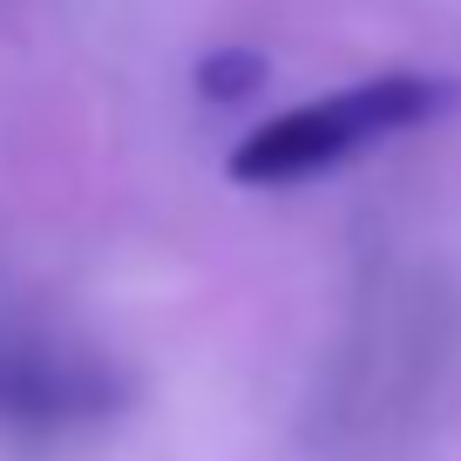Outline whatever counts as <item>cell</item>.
Wrapping results in <instances>:
<instances>
[{
    "label": "cell",
    "instance_id": "obj_1",
    "mask_svg": "<svg viewBox=\"0 0 461 461\" xmlns=\"http://www.w3.org/2000/svg\"><path fill=\"white\" fill-rule=\"evenodd\" d=\"M461 353V305L441 272L420 258H380L360 272L312 393V447L326 461H387L420 434Z\"/></svg>",
    "mask_w": 461,
    "mask_h": 461
},
{
    "label": "cell",
    "instance_id": "obj_2",
    "mask_svg": "<svg viewBox=\"0 0 461 461\" xmlns=\"http://www.w3.org/2000/svg\"><path fill=\"white\" fill-rule=\"evenodd\" d=\"M461 102L455 75H380V82L339 88L326 102L272 115L265 130H251L230 149V184H305V176L339 170L353 149L380 143V136L420 130L434 115Z\"/></svg>",
    "mask_w": 461,
    "mask_h": 461
},
{
    "label": "cell",
    "instance_id": "obj_3",
    "mask_svg": "<svg viewBox=\"0 0 461 461\" xmlns=\"http://www.w3.org/2000/svg\"><path fill=\"white\" fill-rule=\"evenodd\" d=\"M130 407L109 353L0 312V434H82Z\"/></svg>",
    "mask_w": 461,
    "mask_h": 461
},
{
    "label": "cell",
    "instance_id": "obj_4",
    "mask_svg": "<svg viewBox=\"0 0 461 461\" xmlns=\"http://www.w3.org/2000/svg\"><path fill=\"white\" fill-rule=\"evenodd\" d=\"M197 88L211 102H251L265 88V55H251V48H211L197 61Z\"/></svg>",
    "mask_w": 461,
    "mask_h": 461
}]
</instances>
